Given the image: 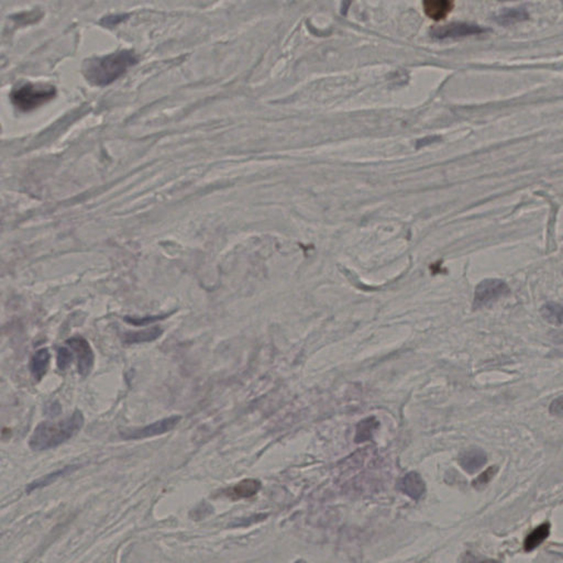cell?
I'll list each match as a JSON object with an SVG mask.
<instances>
[{"label": "cell", "instance_id": "6da1fadb", "mask_svg": "<svg viewBox=\"0 0 563 563\" xmlns=\"http://www.w3.org/2000/svg\"><path fill=\"white\" fill-rule=\"evenodd\" d=\"M137 62L135 53L131 51H120L86 60L82 67V74L93 85H109L122 76Z\"/></svg>", "mask_w": 563, "mask_h": 563}, {"label": "cell", "instance_id": "7a4b0ae2", "mask_svg": "<svg viewBox=\"0 0 563 563\" xmlns=\"http://www.w3.org/2000/svg\"><path fill=\"white\" fill-rule=\"evenodd\" d=\"M84 426V415L76 410L69 417L58 423H38L31 434L29 445L34 451L49 450L74 437Z\"/></svg>", "mask_w": 563, "mask_h": 563}, {"label": "cell", "instance_id": "3957f363", "mask_svg": "<svg viewBox=\"0 0 563 563\" xmlns=\"http://www.w3.org/2000/svg\"><path fill=\"white\" fill-rule=\"evenodd\" d=\"M56 95L54 86L47 84L25 82L14 88L10 93L11 102L21 113H30L42 104L52 100Z\"/></svg>", "mask_w": 563, "mask_h": 563}, {"label": "cell", "instance_id": "277c9868", "mask_svg": "<svg viewBox=\"0 0 563 563\" xmlns=\"http://www.w3.org/2000/svg\"><path fill=\"white\" fill-rule=\"evenodd\" d=\"M509 287L507 284L502 280L498 278H487L482 280L481 283L476 286L474 291V308L485 307L491 305L493 302L500 300V297L509 294Z\"/></svg>", "mask_w": 563, "mask_h": 563}, {"label": "cell", "instance_id": "5b68a950", "mask_svg": "<svg viewBox=\"0 0 563 563\" xmlns=\"http://www.w3.org/2000/svg\"><path fill=\"white\" fill-rule=\"evenodd\" d=\"M179 421H181L179 416H172V417L165 418L162 421H157L146 427L128 429V430L121 432V436L124 439H144V438L159 436V434H166L172 430L179 423Z\"/></svg>", "mask_w": 563, "mask_h": 563}, {"label": "cell", "instance_id": "8992f818", "mask_svg": "<svg viewBox=\"0 0 563 563\" xmlns=\"http://www.w3.org/2000/svg\"><path fill=\"white\" fill-rule=\"evenodd\" d=\"M487 31H489V29H484V27L478 25L452 22L449 25L434 27L430 31V34H432V38H438V40H445V38H465V36L487 32Z\"/></svg>", "mask_w": 563, "mask_h": 563}, {"label": "cell", "instance_id": "52a82bcc", "mask_svg": "<svg viewBox=\"0 0 563 563\" xmlns=\"http://www.w3.org/2000/svg\"><path fill=\"white\" fill-rule=\"evenodd\" d=\"M66 344L77 355V368L82 377H87L91 373L95 362V355L88 341L82 337H73L66 340Z\"/></svg>", "mask_w": 563, "mask_h": 563}, {"label": "cell", "instance_id": "ba28073f", "mask_svg": "<svg viewBox=\"0 0 563 563\" xmlns=\"http://www.w3.org/2000/svg\"><path fill=\"white\" fill-rule=\"evenodd\" d=\"M399 491L414 500H419L426 493V484L417 472L407 473L397 484Z\"/></svg>", "mask_w": 563, "mask_h": 563}, {"label": "cell", "instance_id": "9c48e42d", "mask_svg": "<svg viewBox=\"0 0 563 563\" xmlns=\"http://www.w3.org/2000/svg\"><path fill=\"white\" fill-rule=\"evenodd\" d=\"M487 461V454L482 449L472 448L462 452L459 456V463L463 470L469 474L478 472Z\"/></svg>", "mask_w": 563, "mask_h": 563}, {"label": "cell", "instance_id": "30bf717a", "mask_svg": "<svg viewBox=\"0 0 563 563\" xmlns=\"http://www.w3.org/2000/svg\"><path fill=\"white\" fill-rule=\"evenodd\" d=\"M260 489H261V482L254 480V478H247V480L239 482L234 487H229L225 491V494L230 500H241V498H249L251 496H254L260 491Z\"/></svg>", "mask_w": 563, "mask_h": 563}, {"label": "cell", "instance_id": "8fae6325", "mask_svg": "<svg viewBox=\"0 0 563 563\" xmlns=\"http://www.w3.org/2000/svg\"><path fill=\"white\" fill-rule=\"evenodd\" d=\"M454 5V3L449 0H426L423 1V10L430 19L439 21L450 14Z\"/></svg>", "mask_w": 563, "mask_h": 563}, {"label": "cell", "instance_id": "7c38bea8", "mask_svg": "<svg viewBox=\"0 0 563 563\" xmlns=\"http://www.w3.org/2000/svg\"><path fill=\"white\" fill-rule=\"evenodd\" d=\"M49 350L40 349L32 355L30 361V372L32 377L40 381L44 377V374L47 373V366H49Z\"/></svg>", "mask_w": 563, "mask_h": 563}, {"label": "cell", "instance_id": "4fadbf2b", "mask_svg": "<svg viewBox=\"0 0 563 563\" xmlns=\"http://www.w3.org/2000/svg\"><path fill=\"white\" fill-rule=\"evenodd\" d=\"M162 328L152 327L146 330H140L137 333H126L122 335L124 342L126 344H142V342H150V341L157 340L162 335Z\"/></svg>", "mask_w": 563, "mask_h": 563}, {"label": "cell", "instance_id": "5bb4252c", "mask_svg": "<svg viewBox=\"0 0 563 563\" xmlns=\"http://www.w3.org/2000/svg\"><path fill=\"white\" fill-rule=\"evenodd\" d=\"M550 525L548 522H544L542 525L538 526L531 531L527 537H526L525 542H524V548L527 553H531L533 550L538 548L546 539L549 537Z\"/></svg>", "mask_w": 563, "mask_h": 563}, {"label": "cell", "instance_id": "9a60e30c", "mask_svg": "<svg viewBox=\"0 0 563 563\" xmlns=\"http://www.w3.org/2000/svg\"><path fill=\"white\" fill-rule=\"evenodd\" d=\"M379 427V421L375 417H368L357 423L355 443H362L370 441L373 438V434Z\"/></svg>", "mask_w": 563, "mask_h": 563}, {"label": "cell", "instance_id": "2e32d148", "mask_svg": "<svg viewBox=\"0 0 563 563\" xmlns=\"http://www.w3.org/2000/svg\"><path fill=\"white\" fill-rule=\"evenodd\" d=\"M529 14H528L526 9L524 8H513L506 9L503 12L495 16V20L500 25H514L517 22L524 21L527 20Z\"/></svg>", "mask_w": 563, "mask_h": 563}, {"label": "cell", "instance_id": "e0dca14e", "mask_svg": "<svg viewBox=\"0 0 563 563\" xmlns=\"http://www.w3.org/2000/svg\"><path fill=\"white\" fill-rule=\"evenodd\" d=\"M540 313H542V318L547 320L549 324H557V326L562 324L563 309L560 304L548 302L546 305L542 306Z\"/></svg>", "mask_w": 563, "mask_h": 563}, {"label": "cell", "instance_id": "ac0fdd59", "mask_svg": "<svg viewBox=\"0 0 563 563\" xmlns=\"http://www.w3.org/2000/svg\"><path fill=\"white\" fill-rule=\"evenodd\" d=\"M73 361V355H71V350L67 348H60L58 350V366L60 370L64 371L69 368Z\"/></svg>", "mask_w": 563, "mask_h": 563}, {"label": "cell", "instance_id": "d6986e66", "mask_svg": "<svg viewBox=\"0 0 563 563\" xmlns=\"http://www.w3.org/2000/svg\"><path fill=\"white\" fill-rule=\"evenodd\" d=\"M496 471H498V467H495L487 469L485 472L482 473L481 476L476 478V481L473 482V487H476V489H480V487H483L484 485H487V484L492 480Z\"/></svg>", "mask_w": 563, "mask_h": 563}, {"label": "cell", "instance_id": "ffe728a7", "mask_svg": "<svg viewBox=\"0 0 563 563\" xmlns=\"http://www.w3.org/2000/svg\"><path fill=\"white\" fill-rule=\"evenodd\" d=\"M168 315H159V316L146 317V318H132V317H126L124 320L129 324H135V326H146V324H151V322L161 320L168 317Z\"/></svg>", "mask_w": 563, "mask_h": 563}, {"label": "cell", "instance_id": "44dd1931", "mask_svg": "<svg viewBox=\"0 0 563 563\" xmlns=\"http://www.w3.org/2000/svg\"><path fill=\"white\" fill-rule=\"evenodd\" d=\"M73 469H74V467H65V469H63V470H60L58 471V472L53 473V474H49V476H47V478H42V480H40V481H38L36 482V483H34V485H32V487H31V489H36V487H42V485H47V483H49V482L52 481V478L53 480H54V478H58V476H63L64 473L69 472V471H71L73 470Z\"/></svg>", "mask_w": 563, "mask_h": 563}, {"label": "cell", "instance_id": "7402d4cb", "mask_svg": "<svg viewBox=\"0 0 563 563\" xmlns=\"http://www.w3.org/2000/svg\"><path fill=\"white\" fill-rule=\"evenodd\" d=\"M550 412H551L553 416H557V417H562V397H559L558 399H555V401L551 403V405H550Z\"/></svg>", "mask_w": 563, "mask_h": 563}, {"label": "cell", "instance_id": "603a6c76", "mask_svg": "<svg viewBox=\"0 0 563 563\" xmlns=\"http://www.w3.org/2000/svg\"><path fill=\"white\" fill-rule=\"evenodd\" d=\"M441 141V137L437 135H432V137H426L416 142V148H423V146H430L432 143L439 142Z\"/></svg>", "mask_w": 563, "mask_h": 563}, {"label": "cell", "instance_id": "cb8c5ba5", "mask_svg": "<svg viewBox=\"0 0 563 563\" xmlns=\"http://www.w3.org/2000/svg\"><path fill=\"white\" fill-rule=\"evenodd\" d=\"M47 415L51 416V417H55V416H58V414L60 412V406L58 403H54V404L51 405L47 410Z\"/></svg>", "mask_w": 563, "mask_h": 563}, {"label": "cell", "instance_id": "d4e9b609", "mask_svg": "<svg viewBox=\"0 0 563 563\" xmlns=\"http://www.w3.org/2000/svg\"><path fill=\"white\" fill-rule=\"evenodd\" d=\"M465 563H500L498 561L492 560V559H478V558H471L467 559Z\"/></svg>", "mask_w": 563, "mask_h": 563}, {"label": "cell", "instance_id": "484cf974", "mask_svg": "<svg viewBox=\"0 0 563 563\" xmlns=\"http://www.w3.org/2000/svg\"><path fill=\"white\" fill-rule=\"evenodd\" d=\"M296 563H305V562H302V561H297Z\"/></svg>", "mask_w": 563, "mask_h": 563}]
</instances>
